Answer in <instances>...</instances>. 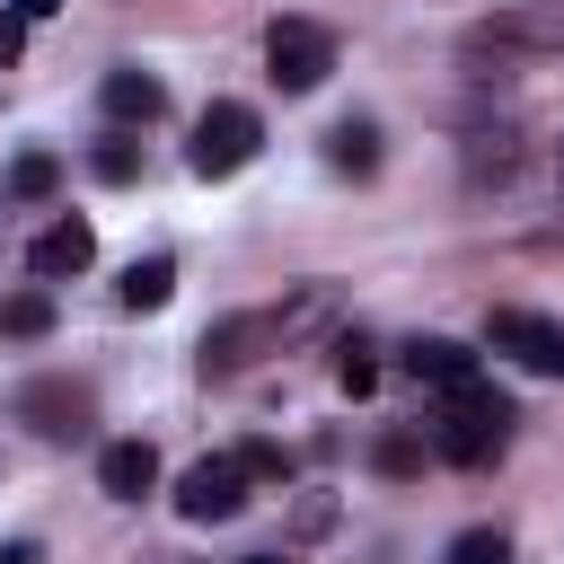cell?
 Segmentation results:
<instances>
[{
	"instance_id": "1",
	"label": "cell",
	"mask_w": 564,
	"mask_h": 564,
	"mask_svg": "<svg viewBox=\"0 0 564 564\" xmlns=\"http://www.w3.org/2000/svg\"><path fill=\"white\" fill-rule=\"evenodd\" d=\"M511 397L502 388H485V379H467V388H441V405H432V458H449V467H485V458H502V441H511Z\"/></svg>"
},
{
	"instance_id": "2",
	"label": "cell",
	"mask_w": 564,
	"mask_h": 564,
	"mask_svg": "<svg viewBox=\"0 0 564 564\" xmlns=\"http://www.w3.org/2000/svg\"><path fill=\"white\" fill-rule=\"evenodd\" d=\"M326 70H335V35H326L317 18H273V26H264V79H273L282 97L326 88Z\"/></svg>"
},
{
	"instance_id": "3",
	"label": "cell",
	"mask_w": 564,
	"mask_h": 564,
	"mask_svg": "<svg viewBox=\"0 0 564 564\" xmlns=\"http://www.w3.org/2000/svg\"><path fill=\"white\" fill-rule=\"evenodd\" d=\"M256 150H264V123H256V106L220 97V106H203V123H194V141H185V167L220 185V176H238Z\"/></svg>"
},
{
	"instance_id": "4",
	"label": "cell",
	"mask_w": 564,
	"mask_h": 564,
	"mask_svg": "<svg viewBox=\"0 0 564 564\" xmlns=\"http://www.w3.org/2000/svg\"><path fill=\"white\" fill-rule=\"evenodd\" d=\"M511 62V53H564V0H538V9H494L485 26H467V62Z\"/></svg>"
},
{
	"instance_id": "5",
	"label": "cell",
	"mask_w": 564,
	"mask_h": 564,
	"mask_svg": "<svg viewBox=\"0 0 564 564\" xmlns=\"http://www.w3.org/2000/svg\"><path fill=\"white\" fill-rule=\"evenodd\" d=\"M247 467H238V449H220V458H194L185 476H176V520H194V529H212V520H238L247 511Z\"/></svg>"
},
{
	"instance_id": "6",
	"label": "cell",
	"mask_w": 564,
	"mask_h": 564,
	"mask_svg": "<svg viewBox=\"0 0 564 564\" xmlns=\"http://www.w3.org/2000/svg\"><path fill=\"white\" fill-rule=\"evenodd\" d=\"M485 344L511 352V361L538 370V379H564V317H538V308H485Z\"/></svg>"
},
{
	"instance_id": "7",
	"label": "cell",
	"mask_w": 564,
	"mask_h": 564,
	"mask_svg": "<svg viewBox=\"0 0 564 564\" xmlns=\"http://www.w3.org/2000/svg\"><path fill=\"white\" fill-rule=\"evenodd\" d=\"M335 308H344V291H335V282H300L291 300H273V308H264V344H273V352H300V344H317V335L335 326Z\"/></svg>"
},
{
	"instance_id": "8",
	"label": "cell",
	"mask_w": 564,
	"mask_h": 564,
	"mask_svg": "<svg viewBox=\"0 0 564 564\" xmlns=\"http://www.w3.org/2000/svg\"><path fill=\"white\" fill-rule=\"evenodd\" d=\"M88 264H97V229H88V220H70V212H62V220H44V229L26 238V273H35V282H79Z\"/></svg>"
},
{
	"instance_id": "9",
	"label": "cell",
	"mask_w": 564,
	"mask_h": 564,
	"mask_svg": "<svg viewBox=\"0 0 564 564\" xmlns=\"http://www.w3.org/2000/svg\"><path fill=\"white\" fill-rule=\"evenodd\" d=\"M256 352H273V344H264V308H238V317L203 326V344H194V370H203V379H238Z\"/></svg>"
},
{
	"instance_id": "10",
	"label": "cell",
	"mask_w": 564,
	"mask_h": 564,
	"mask_svg": "<svg viewBox=\"0 0 564 564\" xmlns=\"http://www.w3.org/2000/svg\"><path fill=\"white\" fill-rule=\"evenodd\" d=\"M18 423H35L44 441H79V432H88V388L35 379V388H18Z\"/></svg>"
},
{
	"instance_id": "11",
	"label": "cell",
	"mask_w": 564,
	"mask_h": 564,
	"mask_svg": "<svg viewBox=\"0 0 564 564\" xmlns=\"http://www.w3.org/2000/svg\"><path fill=\"white\" fill-rule=\"evenodd\" d=\"M520 159H529V141H520L511 123H476V132H467V185H476V194H485V185H511Z\"/></svg>"
},
{
	"instance_id": "12",
	"label": "cell",
	"mask_w": 564,
	"mask_h": 564,
	"mask_svg": "<svg viewBox=\"0 0 564 564\" xmlns=\"http://www.w3.org/2000/svg\"><path fill=\"white\" fill-rule=\"evenodd\" d=\"M405 379H423L432 397H441V388H467V379H476V352L449 344V335H414V344H405Z\"/></svg>"
},
{
	"instance_id": "13",
	"label": "cell",
	"mask_w": 564,
	"mask_h": 564,
	"mask_svg": "<svg viewBox=\"0 0 564 564\" xmlns=\"http://www.w3.org/2000/svg\"><path fill=\"white\" fill-rule=\"evenodd\" d=\"M97 485H106L115 502H141V494L159 485V449H150V441H106V449H97Z\"/></svg>"
},
{
	"instance_id": "14",
	"label": "cell",
	"mask_w": 564,
	"mask_h": 564,
	"mask_svg": "<svg viewBox=\"0 0 564 564\" xmlns=\"http://www.w3.org/2000/svg\"><path fill=\"white\" fill-rule=\"evenodd\" d=\"M97 106H106L115 123H159V115H167V88H159L150 70H106Z\"/></svg>"
},
{
	"instance_id": "15",
	"label": "cell",
	"mask_w": 564,
	"mask_h": 564,
	"mask_svg": "<svg viewBox=\"0 0 564 564\" xmlns=\"http://www.w3.org/2000/svg\"><path fill=\"white\" fill-rule=\"evenodd\" d=\"M326 167L370 176V167H379V123H370V115H344V123L326 132Z\"/></svg>"
},
{
	"instance_id": "16",
	"label": "cell",
	"mask_w": 564,
	"mask_h": 564,
	"mask_svg": "<svg viewBox=\"0 0 564 564\" xmlns=\"http://www.w3.org/2000/svg\"><path fill=\"white\" fill-rule=\"evenodd\" d=\"M0 335H9V344H44V335H53V291H44V282H35V291H9V300H0Z\"/></svg>"
},
{
	"instance_id": "17",
	"label": "cell",
	"mask_w": 564,
	"mask_h": 564,
	"mask_svg": "<svg viewBox=\"0 0 564 564\" xmlns=\"http://www.w3.org/2000/svg\"><path fill=\"white\" fill-rule=\"evenodd\" d=\"M167 291H176V256H141V264L115 282L123 308H167Z\"/></svg>"
},
{
	"instance_id": "18",
	"label": "cell",
	"mask_w": 564,
	"mask_h": 564,
	"mask_svg": "<svg viewBox=\"0 0 564 564\" xmlns=\"http://www.w3.org/2000/svg\"><path fill=\"white\" fill-rule=\"evenodd\" d=\"M335 388H344V397H370V388H379V344L344 335V344H335Z\"/></svg>"
},
{
	"instance_id": "19",
	"label": "cell",
	"mask_w": 564,
	"mask_h": 564,
	"mask_svg": "<svg viewBox=\"0 0 564 564\" xmlns=\"http://www.w3.org/2000/svg\"><path fill=\"white\" fill-rule=\"evenodd\" d=\"M423 458H432V441H423V432H379V449H370V467H379V476H423Z\"/></svg>"
},
{
	"instance_id": "20",
	"label": "cell",
	"mask_w": 564,
	"mask_h": 564,
	"mask_svg": "<svg viewBox=\"0 0 564 564\" xmlns=\"http://www.w3.org/2000/svg\"><path fill=\"white\" fill-rule=\"evenodd\" d=\"M53 185H62V159H53V150H26V159L9 167V194H18V203H44Z\"/></svg>"
},
{
	"instance_id": "21",
	"label": "cell",
	"mask_w": 564,
	"mask_h": 564,
	"mask_svg": "<svg viewBox=\"0 0 564 564\" xmlns=\"http://www.w3.org/2000/svg\"><path fill=\"white\" fill-rule=\"evenodd\" d=\"M441 564H511V538H502V529H458V538L441 546Z\"/></svg>"
},
{
	"instance_id": "22",
	"label": "cell",
	"mask_w": 564,
	"mask_h": 564,
	"mask_svg": "<svg viewBox=\"0 0 564 564\" xmlns=\"http://www.w3.org/2000/svg\"><path fill=\"white\" fill-rule=\"evenodd\" d=\"M238 467H247V485H291V449L282 441H247Z\"/></svg>"
},
{
	"instance_id": "23",
	"label": "cell",
	"mask_w": 564,
	"mask_h": 564,
	"mask_svg": "<svg viewBox=\"0 0 564 564\" xmlns=\"http://www.w3.org/2000/svg\"><path fill=\"white\" fill-rule=\"evenodd\" d=\"M88 167H97L106 185H132V176H141V141H123V132H115V141H97V159H88Z\"/></svg>"
},
{
	"instance_id": "24",
	"label": "cell",
	"mask_w": 564,
	"mask_h": 564,
	"mask_svg": "<svg viewBox=\"0 0 564 564\" xmlns=\"http://www.w3.org/2000/svg\"><path fill=\"white\" fill-rule=\"evenodd\" d=\"M18 53H26V18L0 9V70H18Z\"/></svg>"
},
{
	"instance_id": "25",
	"label": "cell",
	"mask_w": 564,
	"mask_h": 564,
	"mask_svg": "<svg viewBox=\"0 0 564 564\" xmlns=\"http://www.w3.org/2000/svg\"><path fill=\"white\" fill-rule=\"evenodd\" d=\"M9 9H18V18H26V26H35V18H53V9H62V0H9Z\"/></svg>"
},
{
	"instance_id": "26",
	"label": "cell",
	"mask_w": 564,
	"mask_h": 564,
	"mask_svg": "<svg viewBox=\"0 0 564 564\" xmlns=\"http://www.w3.org/2000/svg\"><path fill=\"white\" fill-rule=\"evenodd\" d=\"M0 564H35V546H0Z\"/></svg>"
},
{
	"instance_id": "27",
	"label": "cell",
	"mask_w": 564,
	"mask_h": 564,
	"mask_svg": "<svg viewBox=\"0 0 564 564\" xmlns=\"http://www.w3.org/2000/svg\"><path fill=\"white\" fill-rule=\"evenodd\" d=\"M247 564H291V555H247Z\"/></svg>"
},
{
	"instance_id": "28",
	"label": "cell",
	"mask_w": 564,
	"mask_h": 564,
	"mask_svg": "<svg viewBox=\"0 0 564 564\" xmlns=\"http://www.w3.org/2000/svg\"><path fill=\"white\" fill-rule=\"evenodd\" d=\"M555 185H564V141H555Z\"/></svg>"
}]
</instances>
